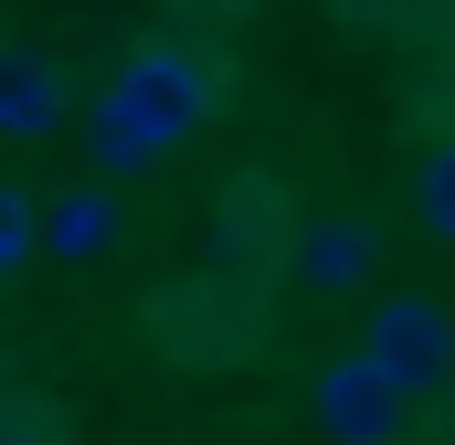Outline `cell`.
Masks as SVG:
<instances>
[{
	"label": "cell",
	"mask_w": 455,
	"mask_h": 445,
	"mask_svg": "<svg viewBox=\"0 0 455 445\" xmlns=\"http://www.w3.org/2000/svg\"><path fill=\"white\" fill-rule=\"evenodd\" d=\"M96 117H116L148 159H170V149H191V138L223 117V75H212L180 32H148V43H127V53H116Z\"/></svg>",
	"instance_id": "6da1fadb"
},
{
	"label": "cell",
	"mask_w": 455,
	"mask_h": 445,
	"mask_svg": "<svg viewBox=\"0 0 455 445\" xmlns=\"http://www.w3.org/2000/svg\"><path fill=\"white\" fill-rule=\"evenodd\" d=\"M360 360L413 403V392H435L455 371V308L445 297H424V287H392V297H371V319H360Z\"/></svg>",
	"instance_id": "7a4b0ae2"
},
{
	"label": "cell",
	"mask_w": 455,
	"mask_h": 445,
	"mask_svg": "<svg viewBox=\"0 0 455 445\" xmlns=\"http://www.w3.org/2000/svg\"><path fill=\"white\" fill-rule=\"evenodd\" d=\"M381 276V233L360 213H307L297 233H286V255H275V287L286 297H307V308H339V297H360Z\"/></svg>",
	"instance_id": "3957f363"
},
{
	"label": "cell",
	"mask_w": 455,
	"mask_h": 445,
	"mask_svg": "<svg viewBox=\"0 0 455 445\" xmlns=\"http://www.w3.org/2000/svg\"><path fill=\"white\" fill-rule=\"evenodd\" d=\"M307 414H318V435H329V445H403V414H413V403H403L360 350H339V360L307 382Z\"/></svg>",
	"instance_id": "277c9868"
},
{
	"label": "cell",
	"mask_w": 455,
	"mask_h": 445,
	"mask_svg": "<svg viewBox=\"0 0 455 445\" xmlns=\"http://www.w3.org/2000/svg\"><path fill=\"white\" fill-rule=\"evenodd\" d=\"M116 181H64V191H32V255L53 265H96L116 255Z\"/></svg>",
	"instance_id": "5b68a950"
},
{
	"label": "cell",
	"mask_w": 455,
	"mask_h": 445,
	"mask_svg": "<svg viewBox=\"0 0 455 445\" xmlns=\"http://www.w3.org/2000/svg\"><path fill=\"white\" fill-rule=\"evenodd\" d=\"M64 117H75L64 64H53L43 43H0V138H11V149H43Z\"/></svg>",
	"instance_id": "8992f818"
},
{
	"label": "cell",
	"mask_w": 455,
	"mask_h": 445,
	"mask_svg": "<svg viewBox=\"0 0 455 445\" xmlns=\"http://www.w3.org/2000/svg\"><path fill=\"white\" fill-rule=\"evenodd\" d=\"M413 222H424L435 244H455V138H435V149L413 159Z\"/></svg>",
	"instance_id": "52a82bcc"
},
{
	"label": "cell",
	"mask_w": 455,
	"mask_h": 445,
	"mask_svg": "<svg viewBox=\"0 0 455 445\" xmlns=\"http://www.w3.org/2000/svg\"><path fill=\"white\" fill-rule=\"evenodd\" d=\"M32 265V191L21 181H0V287Z\"/></svg>",
	"instance_id": "ba28073f"
},
{
	"label": "cell",
	"mask_w": 455,
	"mask_h": 445,
	"mask_svg": "<svg viewBox=\"0 0 455 445\" xmlns=\"http://www.w3.org/2000/svg\"><path fill=\"white\" fill-rule=\"evenodd\" d=\"M435 392H445V414H455V371H445V382H435Z\"/></svg>",
	"instance_id": "9c48e42d"
}]
</instances>
